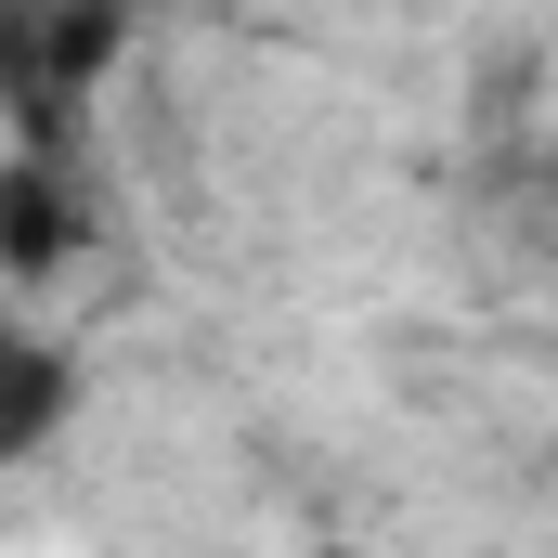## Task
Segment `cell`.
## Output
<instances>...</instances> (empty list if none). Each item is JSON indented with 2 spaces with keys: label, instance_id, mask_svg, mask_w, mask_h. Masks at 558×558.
<instances>
[{
  "label": "cell",
  "instance_id": "1",
  "mask_svg": "<svg viewBox=\"0 0 558 558\" xmlns=\"http://www.w3.org/2000/svg\"><path fill=\"white\" fill-rule=\"evenodd\" d=\"M78 260V182H65V156H39V143H13L0 156V274L39 286Z\"/></svg>",
  "mask_w": 558,
  "mask_h": 558
},
{
  "label": "cell",
  "instance_id": "2",
  "mask_svg": "<svg viewBox=\"0 0 558 558\" xmlns=\"http://www.w3.org/2000/svg\"><path fill=\"white\" fill-rule=\"evenodd\" d=\"M65 403H78L65 351H52V338H26V325H0V468H13V454H39Z\"/></svg>",
  "mask_w": 558,
  "mask_h": 558
}]
</instances>
